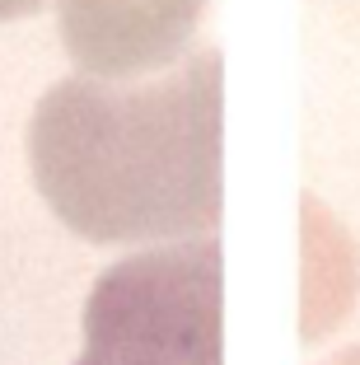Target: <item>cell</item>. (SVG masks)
<instances>
[{"label":"cell","instance_id":"cell-3","mask_svg":"<svg viewBox=\"0 0 360 365\" xmlns=\"http://www.w3.org/2000/svg\"><path fill=\"white\" fill-rule=\"evenodd\" d=\"M206 0H61V47L94 80L169 71L192 47Z\"/></svg>","mask_w":360,"mask_h":365},{"label":"cell","instance_id":"cell-4","mask_svg":"<svg viewBox=\"0 0 360 365\" xmlns=\"http://www.w3.org/2000/svg\"><path fill=\"white\" fill-rule=\"evenodd\" d=\"M47 0H0V24H10V19H29V14H38Z\"/></svg>","mask_w":360,"mask_h":365},{"label":"cell","instance_id":"cell-2","mask_svg":"<svg viewBox=\"0 0 360 365\" xmlns=\"http://www.w3.org/2000/svg\"><path fill=\"white\" fill-rule=\"evenodd\" d=\"M220 346L225 262L206 235L113 262L89 290L75 365H220Z\"/></svg>","mask_w":360,"mask_h":365},{"label":"cell","instance_id":"cell-1","mask_svg":"<svg viewBox=\"0 0 360 365\" xmlns=\"http://www.w3.org/2000/svg\"><path fill=\"white\" fill-rule=\"evenodd\" d=\"M220 52L187 56L150 85L71 76L29 122L43 202L89 244H182L220 225Z\"/></svg>","mask_w":360,"mask_h":365},{"label":"cell","instance_id":"cell-5","mask_svg":"<svg viewBox=\"0 0 360 365\" xmlns=\"http://www.w3.org/2000/svg\"><path fill=\"white\" fill-rule=\"evenodd\" d=\"M323 365H360V346H346V351H337V356H328Z\"/></svg>","mask_w":360,"mask_h":365}]
</instances>
